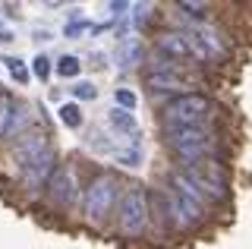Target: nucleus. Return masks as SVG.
Instances as JSON below:
<instances>
[{
    "mask_svg": "<svg viewBox=\"0 0 252 249\" xmlns=\"http://www.w3.org/2000/svg\"><path fill=\"white\" fill-rule=\"evenodd\" d=\"M164 145L170 152H177V158H183V164L189 161H202L211 158L218 139L208 126H180V129H164Z\"/></svg>",
    "mask_w": 252,
    "mask_h": 249,
    "instance_id": "obj_1",
    "label": "nucleus"
},
{
    "mask_svg": "<svg viewBox=\"0 0 252 249\" xmlns=\"http://www.w3.org/2000/svg\"><path fill=\"white\" fill-rule=\"evenodd\" d=\"M211 114V101L205 95H195V92H186V95L170 98L167 104L161 107V123L164 129H180V126H202Z\"/></svg>",
    "mask_w": 252,
    "mask_h": 249,
    "instance_id": "obj_2",
    "label": "nucleus"
},
{
    "mask_svg": "<svg viewBox=\"0 0 252 249\" xmlns=\"http://www.w3.org/2000/svg\"><path fill=\"white\" fill-rule=\"evenodd\" d=\"M148 189L142 183H129L120 196V208H117V224L126 237H142L148 227Z\"/></svg>",
    "mask_w": 252,
    "mask_h": 249,
    "instance_id": "obj_3",
    "label": "nucleus"
},
{
    "mask_svg": "<svg viewBox=\"0 0 252 249\" xmlns=\"http://www.w3.org/2000/svg\"><path fill=\"white\" fill-rule=\"evenodd\" d=\"M186 180H192V186L202 192L205 199H224L227 196V170L218 158H202V161H189L180 170Z\"/></svg>",
    "mask_w": 252,
    "mask_h": 249,
    "instance_id": "obj_4",
    "label": "nucleus"
},
{
    "mask_svg": "<svg viewBox=\"0 0 252 249\" xmlns=\"http://www.w3.org/2000/svg\"><path fill=\"white\" fill-rule=\"evenodd\" d=\"M117 192H120V180H117L114 174H98L89 186H85L82 215L89 218L92 224H101V221L110 215V208H114Z\"/></svg>",
    "mask_w": 252,
    "mask_h": 249,
    "instance_id": "obj_5",
    "label": "nucleus"
},
{
    "mask_svg": "<svg viewBox=\"0 0 252 249\" xmlns=\"http://www.w3.org/2000/svg\"><path fill=\"white\" fill-rule=\"evenodd\" d=\"M76 170L73 167H57L47 180V199L57 208H69L76 202Z\"/></svg>",
    "mask_w": 252,
    "mask_h": 249,
    "instance_id": "obj_6",
    "label": "nucleus"
},
{
    "mask_svg": "<svg viewBox=\"0 0 252 249\" xmlns=\"http://www.w3.org/2000/svg\"><path fill=\"white\" fill-rule=\"evenodd\" d=\"M22 170V180H26L29 189H41V186H47V180H51V174L57 170V152L47 145V149L38 155V158H32Z\"/></svg>",
    "mask_w": 252,
    "mask_h": 249,
    "instance_id": "obj_7",
    "label": "nucleus"
},
{
    "mask_svg": "<svg viewBox=\"0 0 252 249\" xmlns=\"http://www.w3.org/2000/svg\"><path fill=\"white\" fill-rule=\"evenodd\" d=\"M164 199H167L170 215H173V221H177L180 227H192V224H199L202 218H205V208L195 205L192 199H186L183 192H177V189H167V192H164Z\"/></svg>",
    "mask_w": 252,
    "mask_h": 249,
    "instance_id": "obj_8",
    "label": "nucleus"
},
{
    "mask_svg": "<svg viewBox=\"0 0 252 249\" xmlns=\"http://www.w3.org/2000/svg\"><path fill=\"white\" fill-rule=\"evenodd\" d=\"M47 149V136L44 133H26L19 139V142L13 145V158H16V164L19 167H26L32 158H38Z\"/></svg>",
    "mask_w": 252,
    "mask_h": 249,
    "instance_id": "obj_9",
    "label": "nucleus"
},
{
    "mask_svg": "<svg viewBox=\"0 0 252 249\" xmlns=\"http://www.w3.org/2000/svg\"><path fill=\"white\" fill-rule=\"evenodd\" d=\"M186 79L180 73H145V89L152 95H161V92H180L186 89Z\"/></svg>",
    "mask_w": 252,
    "mask_h": 249,
    "instance_id": "obj_10",
    "label": "nucleus"
},
{
    "mask_svg": "<svg viewBox=\"0 0 252 249\" xmlns=\"http://www.w3.org/2000/svg\"><path fill=\"white\" fill-rule=\"evenodd\" d=\"M158 51L167 54V60H189V57H192L183 32H164L161 38H158Z\"/></svg>",
    "mask_w": 252,
    "mask_h": 249,
    "instance_id": "obj_11",
    "label": "nucleus"
},
{
    "mask_svg": "<svg viewBox=\"0 0 252 249\" xmlns=\"http://www.w3.org/2000/svg\"><path fill=\"white\" fill-rule=\"evenodd\" d=\"M107 120H110V126H114L117 133H139V123H136V117H132L129 111L114 107V111L107 114Z\"/></svg>",
    "mask_w": 252,
    "mask_h": 249,
    "instance_id": "obj_12",
    "label": "nucleus"
},
{
    "mask_svg": "<svg viewBox=\"0 0 252 249\" xmlns=\"http://www.w3.org/2000/svg\"><path fill=\"white\" fill-rule=\"evenodd\" d=\"M32 123V114H29V107H22V104H13V111H10V123H6V136H13V133H22Z\"/></svg>",
    "mask_w": 252,
    "mask_h": 249,
    "instance_id": "obj_13",
    "label": "nucleus"
},
{
    "mask_svg": "<svg viewBox=\"0 0 252 249\" xmlns=\"http://www.w3.org/2000/svg\"><path fill=\"white\" fill-rule=\"evenodd\" d=\"M114 158L120 161V164H126V167H139L142 164V149L136 142H129L126 149H114Z\"/></svg>",
    "mask_w": 252,
    "mask_h": 249,
    "instance_id": "obj_14",
    "label": "nucleus"
},
{
    "mask_svg": "<svg viewBox=\"0 0 252 249\" xmlns=\"http://www.w3.org/2000/svg\"><path fill=\"white\" fill-rule=\"evenodd\" d=\"M79 69H82V63H79V57H73V54H66V57L57 60V73L63 76V79H73V76H79Z\"/></svg>",
    "mask_w": 252,
    "mask_h": 249,
    "instance_id": "obj_15",
    "label": "nucleus"
},
{
    "mask_svg": "<svg viewBox=\"0 0 252 249\" xmlns=\"http://www.w3.org/2000/svg\"><path fill=\"white\" fill-rule=\"evenodd\" d=\"M60 120L66 123L69 129H79V126H82V111H79L76 104H63L60 107Z\"/></svg>",
    "mask_w": 252,
    "mask_h": 249,
    "instance_id": "obj_16",
    "label": "nucleus"
},
{
    "mask_svg": "<svg viewBox=\"0 0 252 249\" xmlns=\"http://www.w3.org/2000/svg\"><path fill=\"white\" fill-rule=\"evenodd\" d=\"M139 60H142V51H139V44L129 38V41H126V48H123V60H120V66H136Z\"/></svg>",
    "mask_w": 252,
    "mask_h": 249,
    "instance_id": "obj_17",
    "label": "nucleus"
},
{
    "mask_svg": "<svg viewBox=\"0 0 252 249\" xmlns=\"http://www.w3.org/2000/svg\"><path fill=\"white\" fill-rule=\"evenodd\" d=\"M10 111H13V101H10V95H0V139L6 136V123H10Z\"/></svg>",
    "mask_w": 252,
    "mask_h": 249,
    "instance_id": "obj_18",
    "label": "nucleus"
},
{
    "mask_svg": "<svg viewBox=\"0 0 252 249\" xmlns=\"http://www.w3.org/2000/svg\"><path fill=\"white\" fill-rule=\"evenodd\" d=\"M114 101L120 104V111H132V107H136V95H132L129 89H117L114 92Z\"/></svg>",
    "mask_w": 252,
    "mask_h": 249,
    "instance_id": "obj_19",
    "label": "nucleus"
},
{
    "mask_svg": "<svg viewBox=\"0 0 252 249\" xmlns=\"http://www.w3.org/2000/svg\"><path fill=\"white\" fill-rule=\"evenodd\" d=\"M73 95L82 98V101H94V98H98V89H94L92 82H79L76 89H73Z\"/></svg>",
    "mask_w": 252,
    "mask_h": 249,
    "instance_id": "obj_20",
    "label": "nucleus"
},
{
    "mask_svg": "<svg viewBox=\"0 0 252 249\" xmlns=\"http://www.w3.org/2000/svg\"><path fill=\"white\" fill-rule=\"evenodd\" d=\"M32 69H35V76H38V79H47V76H51V60L38 54V57L32 60Z\"/></svg>",
    "mask_w": 252,
    "mask_h": 249,
    "instance_id": "obj_21",
    "label": "nucleus"
},
{
    "mask_svg": "<svg viewBox=\"0 0 252 249\" xmlns=\"http://www.w3.org/2000/svg\"><path fill=\"white\" fill-rule=\"evenodd\" d=\"M3 63H6V69H10V73H13L19 82H26V79H29V73H26V66H22V60H16V57H6Z\"/></svg>",
    "mask_w": 252,
    "mask_h": 249,
    "instance_id": "obj_22",
    "label": "nucleus"
},
{
    "mask_svg": "<svg viewBox=\"0 0 252 249\" xmlns=\"http://www.w3.org/2000/svg\"><path fill=\"white\" fill-rule=\"evenodd\" d=\"M152 10H155L152 3H142V6H136V26H139V29L152 22Z\"/></svg>",
    "mask_w": 252,
    "mask_h": 249,
    "instance_id": "obj_23",
    "label": "nucleus"
},
{
    "mask_svg": "<svg viewBox=\"0 0 252 249\" xmlns=\"http://www.w3.org/2000/svg\"><path fill=\"white\" fill-rule=\"evenodd\" d=\"M180 10H186V13H195V16H202V10H208L205 3H189V0H183L180 3Z\"/></svg>",
    "mask_w": 252,
    "mask_h": 249,
    "instance_id": "obj_24",
    "label": "nucleus"
}]
</instances>
